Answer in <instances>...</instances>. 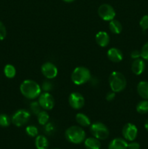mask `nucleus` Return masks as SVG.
<instances>
[{"label":"nucleus","mask_w":148,"mask_h":149,"mask_svg":"<svg viewBox=\"0 0 148 149\" xmlns=\"http://www.w3.org/2000/svg\"><path fill=\"white\" fill-rule=\"evenodd\" d=\"M7 36V30L6 27L2 22L0 21V41L4 40Z\"/></svg>","instance_id":"29"},{"label":"nucleus","mask_w":148,"mask_h":149,"mask_svg":"<svg viewBox=\"0 0 148 149\" xmlns=\"http://www.w3.org/2000/svg\"><path fill=\"white\" fill-rule=\"evenodd\" d=\"M128 149H140V145L139 143L131 141V143H128Z\"/></svg>","instance_id":"31"},{"label":"nucleus","mask_w":148,"mask_h":149,"mask_svg":"<svg viewBox=\"0 0 148 149\" xmlns=\"http://www.w3.org/2000/svg\"><path fill=\"white\" fill-rule=\"evenodd\" d=\"M84 146L86 149H100L101 148V143L100 140L94 137H90L86 138L84 141Z\"/></svg>","instance_id":"17"},{"label":"nucleus","mask_w":148,"mask_h":149,"mask_svg":"<svg viewBox=\"0 0 148 149\" xmlns=\"http://www.w3.org/2000/svg\"><path fill=\"white\" fill-rule=\"evenodd\" d=\"M136 90L139 95L145 100H148V81H141L136 86Z\"/></svg>","instance_id":"16"},{"label":"nucleus","mask_w":148,"mask_h":149,"mask_svg":"<svg viewBox=\"0 0 148 149\" xmlns=\"http://www.w3.org/2000/svg\"><path fill=\"white\" fill-rule=\"evenodd\" d=\"M26 132L28 136L35 138L38 135L39 130H38V128L34 125H28L26 127Z\"/></svg>","instance_id":"24"},{"label":"nucleus","mask_w":148,"mask_h":149,"mask_svg":"<svg viewBox=\"0 0 148 149\" xmlns=\"http://www.w3.org/2000/svg\"><path fill=\"white\" fill-rule=\"evenodd\" d=\"M90 132L93 137L99 140H105L110 135L108 127L100 122H96L90 125Z\"/></svg>","instance_id":"5"},{"label":"nucleus","mask_w":148,"mask_h":149,"mask_svg":"<svg viewBox=\"0 0 148 149\" xmlns=\"http://www.w3.org/2000/svg\"><path fill=\"white\" fill-rule=\"evenodd\" d=\"M122 135L126 141H133L138 135V129L133 124L126 123L122 129Z\"/></svg>","instance_id":"10"},{"label":"nucleus","mask_w":148,"mask_h":149,"mask_svg":"<svg viewBox=\"0 0 148 149\" xmlns=\"http://www.w3.org/2000/svg\"><path fill=\"white\" fill-rule=\"evenodd\" d=\"M107 56L108 59L113 63L120 62L123 58L122 51L116 47L110 48L107 52Z\"/></svg>","instance_id":"12"},{"label":"nucleus","mask_w":148,"mask_h":149,"mask_svg":"<svg viewBox=\"0 0 148 149\" xmlns=\"http://www.w3.org/2000/svg\"><path fill=\"white\" fill-rule=\"evenodd\" d=\"M62 1H64L65 2H67V3H71V2H73V1H74L75 0H62Z\"/></svg>","instance_id":"35"},{"label":"nucleus","mask_w":148,"mask_h":149,"mask_svg":"<svg viewBox=\"0 0 148 149\" xmlns=\"http://www.w3.org/2000/svg\"><path fill=\"white\" fill-rule=\"evenodd\" d=\"M108 149H128V143L124 138H114L109 143Z\"/></svg>","instance_id":"15"},{"label":"nucleus","mask_w":148,"mask_h":149,"mask_svg":"<svg viewBox=\"0 0 148 149\" xmlns=\"http://www.w3.org/2000/svg\"><path fill=\"white\" fill-rule=\"evenodd\" d=\"M37 120L39 125H45L49 119V116L46 111H41L37 115Z\"/></svg>","instance_id":"23"},{"label":"nucleus","mask_w":148,"mask_h":149,"mask_svg":"<svg viewBox=\"0 0 148 149\" xmlns=\"http://www.w3.org/2000/svg\"><path fill=\"white\" fill-rule=\"evenodd\" d=\"M145 69V63L142 58L135 59L131 64V71L135 75H141Z\"/></svg>","instance_id":"14"},{"label":"nucleus","mask_w":148,"mask_h":149,"mask_svg":"<svg viewBox=\"0 0 148 149\" xmlns=\"http://www.w3.org/2000/svg\"><path fill=\"white\" fill-rule=\"evenodd\" d=\"M131 58H133V60L138 59V58H141L140 51L136 50V49L132 51L131 53Z\"/></svg>","instance_id":"32"},{"label":"nucleus","mask_w":148,"mask_h":149,"mask_svg":"<svg viewBox=\"0 0 148 149\" xmlns=\"http://www.w3.org/2000/svg\"><path fill=\"white\" fill-rule=\"evenodd\" d=\"M139 26L143 31L148 30V15L142 16L139 20Z\"/></svg>","instance_id":"26"},{"label":"nucleus","mask_w":148,"mask_h":149,"mask_svg":"<svg viewBox=\"0 0 148 149\" xmlns=\"http://www.w3.org/2000/svg\"><path fill=\"white\" fill-rule=\"evenodd\" d=\"M145 128L146 129L147 131H148V119L145 122Z\"/></svg>","instance_id":"34"},{"label":"nucleus","mask_w":148,"mask_h":149,"mask_svg":"<svg viewBox=\"0 0 148 149\" xmlns=\"http://www.w3.org/2000/svg\"><path fill=\"white\" fill-rule=\"evenodd\" d=\"M110 89L114 93H120L126 88L127 81L125 76L119 71H113L108 79Z\"/></svg>","instance_id":"2"},{"label":"nucleus","mask_w":148,"mask_h":149,"mask_svg":"<svg viewBox=\"0 0 148 149\" xmlns=\"http://www.w3.org/2000/svg\"><path fill=\"white\" fill-rule=\"evenodd\" d=\"M65 136L68 142L73 144H80L86 139V132L79 126H71L65 130Z\"/></svg>","instance_id":"3"},{"label":"nucleus","mask_w":148,"mask_h":149,"mask_svg":"<svg viewBox=\"0 0 148 149\" xmlns=\"http://www.w3.org/2000/svg\"><path fill=\"white\" fill-rule=\"evenodd\" d=\"M38 102L40 104L41 109L45 111L52 110L55 106V99L53 96L48 92L41 93L39 96Z\"/></svg>","instance_id":"8"},{"label":"nucleus","mask_w":148,"mask_h":149,"mask_svg":"<svg viewBox=\"0 0 148 149\" xmlns=\"http://www.w3.org/2000/svg\"><path fill=\"white\" fill-rule=\"evenodd\" d=\"M99 16L101 19L105 21H110L115 17V10L110 4H103L99 7L97 10Z\"/></svg>","instance_id":"7"},{"label":"nucleus","mask_w":148,"mask_h":149,"mask_svg":"<svg viewBox=\"0 0 148 149\" xmlns=\"http://www.w3.org/2000/svg\"><path fill=\"white\" fill-rule=\"evenodd\" d=\"M91 74L89 70L84 66H78L71 74V80L76 85H82L91 79Z\"/></svg>","instance_id":"4"},{"label":"nucleus","mask_w":148,"mask_h":149,"mask_svg":"<svg viewBox=\"0 0 148 149\" xmlns=\"http://www.w3.org/2000/svg\"><path fill=\"white\" fill-rule=\"evenodd\" d=\"M136 110L140 114L148 113V100L143 99L140 102H139L136 106Z\"/></svg>","instance_id":"21"},{"label":"nucleus","mask_w":148,"mask_h":149,"mask_svg":"<svg viewBox=\"0 0 148 149\" xmlns=\"http://www.w3.org/2000/svg\"><path fill=\"white\" fill-rule=\"evenodd\" d=\"M35 146L36 149H48L49 141L44 135H37L35 139Z\"/></svg>","instance_id":"18"},{"label":"nucleus","mask_w":148,"mask_h":149,"mask_svg":"<svg viewBox=\"0 0 148 149\" xmlns=\"http://www.w3.org/2000/svg\"><path fill=\"white\" fill-rule=\"evenodd\" d=\"M42 74L47 79H52L57 76L58 69L56 65L51 62H46L41 65V68Z\"/></svg>","instance_id":"11"},{"label":"nucleus","mask_w":148,"mask_h":149,"mask_svg":"<svg viewBox=\"0 0 148 149\" xmlns=\"http://www.w3.org/2000/svg\"><path fill=\"white\" fill-rule=\"evenodd\" d=\"M52 149H59V148H52Z\"/></svg>","instance_id":"36"},{"label":"nucleus","mask_w":148,"mask_h":149,"mask_svg":"<svg viewBox=\"0 0 148 149\" xmlns=\"http://www.w3.org/2000/svg\"><path fill=\"white\" fill-rule=\"evenodd\" d=\"M68 103L71 107L75 110L82 109L85 105V99L84 96L78 92L71 93L68 97Z\"/></svg>","instance_id":"9"},{"label":"nucleus","mask_w":148,"mask_h":149,"mask_svg":"<svg viewBox=\"0 0 148 149\" xmlns=\"http://www.w3.org/2000/svg\"><path fill=\"white\" fill-rule=\"evenodd\" d=\"M20 91L25 97L33 100L40 95L41 87L34 80L26 79L20 84Z\"/></svg>","instance_id":"1"},{"label":"nucleus","mask_w":148,"mask_h":149,"mask_svg":"<svg viewBox=\"0 0 148 149\" xmlns=\"http://www.w3.org/2000/svg\"><path fill=\"white\" fill-rule=\"evenodd\" d=\"M30 117V113L26 109H19L14 113L11 118V121L13 125L16 127L23 126L28 123Z\"/></svg>","instance_id":"6"},{"label":"nucleus","mask_w":148,"mask_h":149,"mask_svg":"<svg viewBox=\"0 0 148 149\" xmlns=\"http://www.w3.org/2000/svg\"><path fill=\"white\" fill-rule=\"evenodd\" d=\"M75 121L81 127H89L91 125V120L84 113H78L75 116Z\"/></svg>","instance_id":"19"},{"label":"nucleus","mask_w":148,"mask_h":149,"mask_svg":"<svg viewBox=\"0 0 148 149\" xmlns=\"http://www.w3.org/2000/svg\"><path fill=\"white\" fill-rule=\"evenodd\" d=\"M42 89L44 90L45 92H49L52 89V84L50 81H45L43 82L42 84Z\"/></svg>","instance_id":"30"},{"label":"nucleus","mask_w":148,"mask_h":149,"mask_svg":"<svg viewBox=\"0 0 148 149\" xmlns=\"http://www.w3.org/2000/svg\"><path fill=\"white\" fill-rule=\"evenodd\" d=\"M109 29L112 33L115 34H119L122 31V24L118 20L113 19L109 23Z\"/></svg>","instance_id":"20"},{"label":"nucleus","mask_w":148,"mask_h":149,"mask_svg":"<svg viewBox=\"0 0 148 149\" xmlns=\"http://www.w3.org/2000/svg\"><path fill=\"white\" fill-rule=\"evenodd\" d=\"M115 93H114V92L111 90V92H109L106 95V100L107 101H111V100H113L115 98Z\"/></svg>","instance_id":"33"},{"label":"nucleus","mask_w":148,"mask_h":149,"mask_svg":"<svg viewBox=\"0 0 148 149\" xmlns=\"http://www.w3.org/2000/svg\"><path fill=\"white\" fill-rule=\"evenodd\" d=\"M141 58L143 60L148 61V42H146L145 45L142 46V49L140 50Z\"/></svg>","instance_id":"28"},{"label":"nucleus","mask_w":148,"mask_h":149,"mask_svg":"<svg viewBox=\"0 0 148 149\" xmlns=\"http://www.w3.org/2000/svg\"><path fill=\"white\" fill-rule=\"evenodd\" d=\"M30 108L31 109L32 112L34 113L35 115H37L39 112L41 111V107L40 104H39V102L37 101H33L30 103Z\"/></svg>","instance_id":"27"},{"label":"nucleus","mask_w":148,"mask_h":149,"mask_svg":"<svg viewBox=\"0 0 148 149\" xmlns=\"http://www.w3.org/2000/svg\"><path fill=\"white\" fill-rule=\"evenodd\" d=\"M4 74L7 78H14L16 75V69L14 65L12 64H7L4 68Z\"/></svg>","instance_id":"22"},{"label":"nucleus","mask_w":148,"mask_h":149,"mask_svg":"<svg viewBox=\"0 0 148 149\" xmlns=\"http://www.w3.org/2000/svg\"><path fill=\"white\" fill-rule=\"evenodd\" d=\"M95 41L101 47H105L110 43V36L106 31H99L95 36Z\"/></svg>","instance_id":"13"},{"label":"nucleus","mask_w":148,"mask_h":149,"mask_svg":"<svg viewBox=\"0 0 148 149\" xmlns=\"http://www.w3.org/2000/svg\"><path fill=\"white\" fill-rule=\"evenodd\" d=\"M12 122L11 119L5 113L0 114V126L2 127H7Z\"/></svg>","instance_id":"25"}]
</instances>
